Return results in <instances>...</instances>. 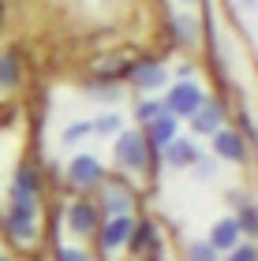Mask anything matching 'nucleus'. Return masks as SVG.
Listing matches in <instances>:
<instances>
[{
    "label": "nucleus",
    "instance_id": "1",
    "mask_svg": "<svg viewBox=\"0 0 258 261\" xmlns=\"http://www.w3.org/2000/svg\"><path fill=\"white\" fill-rule=\"evenodd\" d=\"M161 101H165L169 116H176V120H191V116L202 109L206 93H202V86H198L195 79H183V82H176V86H169V93Z\"/></svg>",
    "mask_w": 258,
    "mask_h": 261
},
{
    "label": "nucleus",
    "instance_id": "2",
    "mask_svg": "<svg viewBox=\"0 0 258 261\" xmlns=\"http://www.w3.org/2000/svg\"><path fill=\"white\" fill-rule=\"evenodd\" d=\"M112 153H116V164L124 172H146V164H150V149L143 142V130H120Z\"/></svg>",
    "mask_w": 258,
    "mask_h": 261
},
{
    "label": "nucleus",
    "instance_id": "3",
    "mask_svg": "<svg viewBox=\"0 0 258 261\" xmlns=\"http://www.w3.org/2000/svg\"><path fill=\"white\" fill-rule=\"evenodd\" d=\"M101 179H105V168H101V161L93 157V153H75V157L67 161V187L93 191V187H101Z\"/></svg>",
    "mask_w": 258,
    "mask_h": 261
},
{
    "label": "nucleus",
    "instance_id": "4",
    "mask_svg": "<svg viewBox=\"0 0 258 261\" xmlns=\"http://www.w3.org/2000/svg\"><path fill=\"white\" fill-rule=\"evenodd\" d=\"M131 86L143 90L146 97H150V93H157L161 86H169V67H165V60H161V56H143V60L135 64V71H131Z\"/></svg>",
    "mask_w": 258,
    "mask_h": 261
},
{
    "label": "nucleus",
    "instance_id": "5",
    "mask_svg": "<svg viewBox=\"0 0 258 261\" xmlns=\"http://www.w3.org/2000/svg\"><path fill=\"white\" fill-rule=\"evenodd\" d=\"M101 201H93L98 205V213H105V217H127L131 213V191L124 187V179H101Z\"/></svg>",
    "mask_w": 258,
    "mask_h": 261
},
{
    "label": "nucleus",
    "instance_id": "6",
    "mask_svg": "<svg viewBox=\"0 0 258 261\" xmlns=\"http://www.w3.org/2000/svg\"><path fill=\"white\" fill-rule=\"evenodd\" d=\"M131 228H135L131 217H109L105 224H98V243H101V250H105V254L124 250L127 239H131Z\"/></svg>",
    "mask_w": 258,
    "mask_h": 261
},
{
    "label": "nucleus",
    "instance_id": "7",
    "mask_svg": "<svg viewBox=\"0 0 258 261\" xmlns=\"http://www.w3.org/2000/svg\"><path fill=\"white\" fill-rule=\"evenodd\" d=\"M176 135H180V120H176V116H169V112H161L157 120H150V123H146L143 142H146V149H150V153H161Z\"/></svg>",
    "mask_w": 258,
    "mask_h": 261
},
{
    "label": "nucleus",
    "instance_id": "8",
    "mask_svg": "<svg viewBox=\"0 0 258 261\" xmlns=\"http://www.w3.org/2000/svg\"><path fill=\"white\" fill-rule=\"evenodd\" d=\"M209 138H214V157L232 161V164H247V142H243L240 130L221 127L217 135H209Z\"/></svg>",
    "mask_w": 258,
    "mask_h": 261
},
{
    "label": "nucleus",
    "instance_id": "9",
    "mask_svg": "<svg viewBox=\"0 0 258 261\" xmlns=\"http://www.w3.org/2000/svg\"><path fill=\"white\" fill-rule=\"evenodd\" d=\"M67 228H72L75 235H93L98 231V224H101V213H98V205L93 201H86V198H75L72 205H67Z\"/></svg>",
    "mask_w": 258,
    "mask_h": 261
},
{
    "label": "nucleus",
    "instance_id": "10",
    "mask_svg": "<svg viewBox=\"0 0 258 261\" xmlns=\"http://www.w3.org/2000/svg\"><path fill=\"white\" fill-rule=\"evenodd\" d=\"M221 127H225V105H221V101H202V109H198L195 116H191V130H195V135H217V130Z\"/></svg>",
    "mask_w": 258,
    "mask_h": 261
},
{
    "label": "nucleus",
    "instance_id": "11",
    "mask_svg": "<svg viewBox=\"0 0 258 261\" xmlns=\"http://www.w3.org/2000/svg\"><path fill=\"white\" fill-rule=\"evenodd\" d=\"M161 153H165V164H169V168H180V172H183V168H191V164L198 161V153H202V149H198L195 138H180V135H176Z\"/></svg>",
    "mask_w": 258,
    "mask_h": 261
},
{
    "label": "nucleus",
    "instance_id": "12",
    "mask_svg": "<svg viewBox=\"0 0 258 261\" xmlns=\"http://www.w3.org/2000/svg\"><path fill=\"white\" fill-rule=\"evenodd\" d=\"M4 217L22 220V224H38V198H34V194H22V191L11 187V191H8V209H4Z\"/></svg>",
    "mask_w": 258,
    "mask_h": 261
},
{
    "label": "nucleus",
    "instance_id": "13",
    "mask_svg": "<svg viewBox=\"0 0 258 261\" xmlns=\"http://www.w3.org/2000/svg\"><path fill=\"white\" fill-rule=\"evenodd\" d=\"M206 243L214 246V254H228L236 243H243V235H240V228H236V220H232V217H221L214 228H209V239Z\"/></svg>",
    "mask_w": 258,
    "mask_h": 261
},
{
    "label": "nucleus",
    "instance_id": "14",
    "mask_svg": "<svg viewBox=\"0 0 258 261\" xmlns=\"http://www.w3.org/2000/svg\"><path fill=\"white\" fill-rule=\"evenodd\" d=\"M154 246H161L157 224H154V220H138L135 228H131V239H127V250H131V254H146V250H154Z\"/></svg>",
    "mask_w": 258,
    "mask_h": 261
},
{
    "label": "nucleus",
    "instance_id": "15",
    "mask_svg": "<svg viewBox=\"0 0 258 261\" xmlns=\"http://www.w3.org/2000/svg\"><path fill=\"white\" fill-rule=\"evenodd\" d=\"M236 228H240V235H247V239H258V205L251 198H243L240 205H236Z\"/></svg>",
    "mask_w": 258,
    "mask_h": 261
},
{
    "label": "nucleus",
    "instance_id": "16",
    "mask_svg": "<svg viewBox=\"0 0 258 261\" xmlns=\"http://www.w3.org/2000/svg\"><path fill=\"white\" fill-rule=\"evenodd\" d=\"M11 187H15V191H22V194H34V198H38V194H41V172L34 168V164H19Z\"/></svg>",
    "mask_w": 258,
    "mask_h": 261
},
{
    "label": "nucleus",
    "instance_id": "17",
    "mask_svg": "<svg viewBox=\"0 0 258 261\" xmlns=\"http://www.w3.org/2000/svg\"><path fill=\"white\" fill-rule=\"evenodd\" d=\"M172 34H176V41L187 45V49L198 45V22L191 15H172Z\"/></svg>",
    "mask_w": 258,
    "mask_h": 261
},
{
    "label": "nucleus",
    "instance_id": "18",
    "mask_svg": "<svg viewBox=\"0 0 258 261\" xmlns=\"http://www.w3.org/2000/svg\"><path fill=\"white\" fill-rule=\"evenodd\" d=\"M4 231H8V239H11V243L27 246V243H34V235H38V224H22V220L4 217Z\"/></svg>",
    "mask_w": 258,
    "mask_h": 261
},
{
    "label": "nucleus",
    "instance_id": "19",
    "mask_svg": "<svg viewBox=\"0 0 258 261\" xmlns=\"http://www.w3.org/2000/svg\"><path fill=\"white\" fill-rule=\"evenodd\" d=\"M161 112H165V101H161L157 93H150V97H143V101L135 105V120H138V123H150V120H157Z\"/></svg>",
    "mask_w": 258,
    "mask_h": 261
},
{
    "label": "nucleus",
    "instance_id": "20",
    "mask_svg": "<svg viewBox=\"0 0 258 261\" xmlns=\"http://www.w3.org/2000/svg\"><path fill=\"white\" fill-rule=\"evenodd\" d=\"M124 130V116H116V112H105L98 116V120H90V135H120Z\"/></svg>",
    "mask_w": 258,
    "mask_h": 261
},
{
    "label": "nucleus",
    "instance_id": "21",
    "mask_svg": "<svg viewBox=\"0 0 258 261\" xmlns=\"http://www.w3.org/2000/svg\"><path fill=\"white\" fill-rule=\"evenodd\" d=\"M19 82V60L11 53H0V86H15Z\"/></svg>",
    "mask_w": 258,
    "mask_h": 261
},
{
    "label": "nucleus",
    "instance_id": "22",
    "mask_svg": "<svg viewBox=\"0 0 258 261\" xmlns=\"http://www.w3.org/2000/svg\"><path fill=\"white\" fill-rule=\"evenodd\" d=\"M228 261H258V246L254 243H236L228 250Z\"/></svg>",
    "mask_w": 258,
    "mask_h": 261
},
{
    "label": "nucleus",
    "instance_id": "23",
    "mask_svg": "<svg viewBox=\"0 0 258 261\" xmlns=\"http://www.w3.org/2000/svg\"><path fill=\"white\" fill-rule=\"evenodd\" d=\"M187 261H217V254H214V246H209V243H191Z\"/></svg>",
    "mask_w": 258,
    "mask_h": 261
},
{
    "label": "nucleus",
    "instance_id": "24",
    "mask_svg": "<svg viewBox=\"0 0 258 261\" xmlns=\"http://www.w3.org/2000/svg\"><path fill=\"white\" fill-rule=\"evenodd\" d=\"M86 135H90V120L86 123H72V127L64 130V142H67V146H75V142H83Z\"/></svg>",
    "mask_w": 258,
    "mask_h": 261
},
{
    "label": "nucleus",
    "instance_id": "25",
    "mask_svg": "<svg viewBox=\"0 0 258 261\" xmlns=\"http://www.w3.org/2000/svg\"><path fill=\"white\" fill-rule=\"evenodd\" d=\"M56 261H90V254L79 246H56Z\"/></svg>",
    "mask_w": 258,
    "mask_h": 261
},
{
    "label": "nucleus",
    "instance_id": "26",
    "mask_svg": "<svg viewBox=\"0 0 258 261\" xmlns=\"http://www.w3.org/2000/svg\"><path fill=\"white\" fill-rule=\"evenodd\" d=\"M191 168L198 172V179H209V175H214V161H209L206 153H198V161L191 164Z\"/></svg>",
    "mask_w": 258,
    "mask_h": 261
},
{
    "label": "nucleus",
    "instance_id": "27",
    "mask_svg": "<svg viewBox=\"0 0 258 261\" xmlns=\"http://www.w3.org/2000/svg\"><path fill=\"white\" fill-rule=\"evenodd\" d=\"M0 261H11V257H8V254H0Z\"/></svg>",
    "mask_w": 258,
    "mask_h": 261
},
{
    "label": "nucleus",
    "instance_id": "28",
    "mask_svg": "<svg viewBox=\"0 0 258 261\" xmlns=\"http://www.w3.org/2000/svg\"><path fill=\"white\" fill-rule=\"evenodd\" d=\"M187 4H191V0H187Z\"/></svg>",
    "mask_w": 258,
    "mask_h": 261
}]
</instances>
